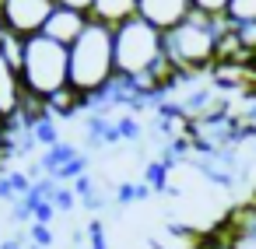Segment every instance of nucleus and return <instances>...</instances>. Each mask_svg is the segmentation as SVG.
I'll use <instances>...</instances> for the list:
<instances>
[{
	"label": "nucleus",
	"instance_id": "412c9836",
	"mask_svg": "<svg viewBox=\"0 0 256 249\" xmlns=\"http://www.w3.org/2000/svg\"><path fill=\"white\" fill-rule=\"evenodd\" d=\"M0 249H28V242H25L22 235H14V238H8V242H0Z\"/></svg>",
	"mask_w": 256,
	"mask_h": 249
},
{
	"label": "nucleus",
	"instance_id": "9d476101",
	"mask_svg": "<svg viewBox=\"0 0 256 249\" xmlns=\"http://www.w3.org/2000/svg\"><path fill=\"white\" fill-rule=\"evenodd\" d=\"M84 109H88V98H84L81 92H74L70 84H67L64 92H56V95L46 102V112H50V120H56V123H60V120H74V116L84 112Z\"/></svg>",
	"mask_w": 256,
	"mask_h": 249
},
{
	"label": "nucleus",
	"instance_id": "f8f14e48",
	"mask_svg": "<svg viewBox=\"0 0 256 249\" xmlns=\"http://www.w3.org/2000/svg\"><path fill=\"white\" fill-rule=\"evenodd\" d=\"M235 28H246V25H256V0H232L228 4V14H224Z\"/></svg>",
	"mask_w": 256,
	"mask_h": 249
},
{
	"label": "nucleus",
	"instance_id": "20e7f679",
	"mask_svg": "<svg viewBox=\"0 0 256 249\" xmlns=\"http://www.w3.org/2000/svg\"><path fill=\"white\" fill-rule=\"evenodd\" d=\"M165 60V32L148 25L144 18H130L116 28V70L123 81L151 78Z\"/></svg>",
	"mask_w": 256,
	"mask_h": 249
},
{
	"label": "nucleus",
	"instance_id": "4468645a",
	"mask_svg": "<svg viewBox=\"0 0 256 249\" xmlns=\"http://www.w3.org/2000/svg\"><path fill=\"white\" fill-rule=\"evenodd\" d=\"M0 56H4L11 67H18L22 70V64H25V39L22 36H11L8 32V39H4V46H0Z\"/></svg>",
	"mask_w": 256,
	"mask_h": 249
},
{
	"label": "nucleus",
	"instance_id": "6ab92c4d",
	"mask_svg": "<svg viewBox=\"0 0 256 249\" xmlns=\"http://www.w3.org/2000/svg\"><path fill=\"white\" fill-rule=\"evenodd\" d=\"M88 249H109V238H106V224L102 221H92L88 224Z\"/></svg>",
	"mask_w": 256,
	"mask_h": 249
},
{
	"label": "nucleus",
	"instance_id": "ddd939ff",
	"mask_svg": "<svg viewBox=\"0 0 256 249\" xmlns=\"http://www.w3.org/2000/svg\"><path fill=\"white\" fill-rule=\"evenodd\" d=\"M32 134H36V144H39V148H46V151L60 144V130H56V120H50V116H46V120H39V123L32 126Z\"/></svg>",
	"mask_w": 256,
	"mask_h": 249
},
{
	"label": "nucleus",
	"instance_id": "a211bd4d",
	"mask_svg": "<svg viewBox=\"0 0 256 249\" xmlns=\"http://www.w3.org/2000/svg\"><path fill=\"white\" fill-rule=\"evenodd\" d=\"M228 4H232V0H193V8L200 14H207V18H224L228 14Z\"/></svg>",
	"mask_w": 256,
	"mask_h": 249
},
{
	"label": "nucleus",
	"instance_id": "39448f33",
	"mask_svg": "<svg viewBox=\"0 0 256 249\" xmlns=\"http://www.w3.org/2000/svg\"><path fill=\"white\" fill-rule=\"evenodd\" d=\"M53 11H56V0H0V22L11 36H22V39L42 36Z\"/></svg>",
	"mask_w": 256,
	"mask_h": 249
},
{
	"label": "nucleus",
	"instance_id": "f257e3e1",
	"mask_svg": "<svg viewBox=\"0 0 256 249\" xmlns=\"http://www.w3.org/2000/svg\"><path fill=\"white\" fill-rule=\"evenodd\" d=\"M116 28L92 22L84 36L70 46V88L88 102L116 84Z\"/></svg>",
	"mask_w": 256,
	"mask_h": 249
},
{
	"label": "nucleus",
	"instance_id": "5701e85b",
	"mask_svg": "<svg viewBox=\"0 0 256 249\" xmlns=\"http://www.w3.org/2000/svg\"><path fill=\"white\" fill-rule=\"evenodd\" d=\"M0 137H4V123H0Z\"/></svg>",
	"mask_w": 256,
	"mask_h": 249
},
{
	"label": "nucleus",
	"instance_id": "423d86ee",
	"mask_svg": "<svg viewBox=\"0 0 256 249\" xmlns=\"http://www.w3.org/2000/svg\"><path fill=\"white\" fill-rule=\"evenodd\" d=\"M193 0H137V18H144L158 32L179 28L186 18H193Z\"/></svg>",
	"mask_w": 256,
	"mask_h": 249
},
{
	"label": "nucleus",
	"instance_id": "f3484780",
	"mask_svg": "<svg viewBox=\"0 0 256 249\" xmlns=\"http://www.w3.org/2000/svg\"><path fill=\"white\" fill-rule=\"evenodd\" d=\"M78 204H81V200H78V193H74L70 186H64V182H60V190H56V196H53V207H56L60 214H70Z\"/></svg>",
	"mask_w": 256,
	"mask_h": 249
},
{
	"label": "nucleus",
	"instance_id": "6e6552de",
	"mask_svg": "<svg viewBox=\"0 0 256 249\" xmlns=\"http://www.w3.org/2000/svg\"><path fill=\"white\" fill-rule=\"evenodd\" d=\"M88 25H92V14L74 11V8H60V4H56V11L50 14V22H46L42 36L70 50V46H74V42L84 36V28H88Z\"/></svg>",
	"mask_w": 256,
	"mask_h": 249
},
{
	"label": "nucleus",
	"instance_id": "dca6fc26",
	"mask_svg": "<svg viewBox=\"0 0 256 249\" xmlns=\"http://www.w3.org/2000/svg\"><path fill=\"white\" fill-rule=\"evenodd\" d=\"M28 242H32V246H39V249H50V246L56 242L53 224H28Z\"/></svg>",
	"mask_w": 256,
	"mask_h": 249
},
{
	"label": "nucleus",
	"instance_id": "7ed1b4c3",
	"mask_svg": "<svg viewBox=\"0 0 256 249\" xmlns=\"http://www.w3.org/2000/svg\"><path fill=\"white\" fill-rule=\"evenodd\" d=\"M22 81H25L28 98L50 102L56 92H64L70 84V50L53 42V39H46V36L25 39Z\"/></svg>",
	"mask_w": 256,
	"mask_h": 249
},
{
	"label": "nucleus",
	"instance_id": "f03ea898",
	"mask_svg": "<svg viewBox=\"0 0 256 249\" xmlns=\"http://www.w3.org/2000/svg\"><path fill=\"white\" fill-rule=\"evenodd\" d=\"M228 28H232L228 18H207L193 11V18L165 32V60L179 74H207L218 67V46Z\"/></svg>",
	"mask_w": 256,
	"mask_h": 249
},
{
	"label": "nucleus",
	"instance_id": "0eeeda50",
	"mask_svg": "<svg viewBox=\"0 0 256 249\" xmlns=\"http://www.w3.org/2000/svg\"><path fill=\"white\" fill-rule=\"evenodd\" d=\"M25 102H28V92H25L22 70L0 56V123H14L22 116Z\"/></svg>",
	"mask_w": 256,
	"mask_h": 249
},
{
	"label": "nucleus",
	"instance_id": "aec40b11",
	"mask_svg": "<svg viewBox=\"0 0 256 249\" xmlns=\"http://www.w3.org/2000/svg\"><path fill=\"white\" fill-rule=\"evenodd\" d=\"M56 4H60V8H74V11H84V14H88L95 0H56Z\"/></svg>",
	"mask_w": 256,
	"mask_h": 249
},
{
	"label": "nucleus",
	"instance_id": "4be33fe9",
	"mask_svg": "<svg viewBox=\"0 0 256 249\" xmlns=\"http://www.w3.org/2000/svg\"><path fill=\"white\" fill-rule=\"evenodd\" d=\"M4 39H8V28H4V22H0V46H4Z\"/></svg>",
	"mask_w": 256,
	"mask_h": 249
},
{
	"label": "nucleus",
	"instance_id": "1a4fd4ad",
	"mask_svg": "<svg viewBox=\"0 0 256 249\" xmlns=\"http://www.w3.org/2000/svg\"><path fill=\"white\" fill-rule=\"evenodd\" d=\"M88 14H92V22H98V25L120 28V25H126L130 18H137V0H95Z\"/></svg>",
	"mask_w": 256,
	"mask_h": 249
},
{
	"label": "nucleus",
	"instance_id": "2eb2a0df",
	"mask_svg": "<svg viewBox=\"0 0 256 249\" xmlns=\"http://www.w3.org/2000/svg\"><path fill=\"white\" fill-rule=\"evenodd\" d=\"M116 130H120L123 140H140V137H144V126H140V120H137L134 112H123V116L116 120Z\"/></svg>",
	"mask_w": 256,
	"mask_h": 249
},
{
	"label": "nucleus",
	"instance_id": "9b49d317",
	"mask_svg": "<svg viewBox=\"0 0 256 249\" xmlns=\"http://www.w3.org/2000/svg\"><path fill=\"white\" fill-rule=\"evenodd\" d=\"M81 151L74 148V144H67V140H60L56 148H50V151H42V158H39V165H42V172L50 176V179H56L60 176V168H67L74 158H78Z\"/></svg>",
	"mask_w": 256,
	"mask_h": 249
}]
</instances>
